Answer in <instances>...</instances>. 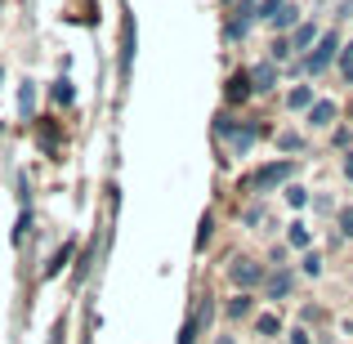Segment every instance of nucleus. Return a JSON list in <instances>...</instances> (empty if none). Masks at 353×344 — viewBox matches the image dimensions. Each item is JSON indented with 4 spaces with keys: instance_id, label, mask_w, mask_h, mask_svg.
<instances>
[{
    "instance_id": "f257e3e1",
    "label": "nucleus",
    "mask_w": 353,
    "mask_h": 344,
    "mask_svg": "<svg viewBox=\"0 0 353 344\" xmlns=\"http://www.w3.org/2000/svg\"><path fill=\"white\" fill-rule=\"evenodd\" d=\"M336 59H340V36L336 32H322L318 45H313V54L304 59V68H309V77H322V72H327Z\"/></svg>"
},
{
    "instance_id": "f03ea898",
    "label": "nucleus",
    "mask_w": 353,
    "mask_h": 344,
    "mask_svg": "<svg viewBox=\"0 0 353 344\" xmlns=\"http://www.w3.org/2000/svg\"><path fill=\"white\" fill-rule=\"evenodd\" d=\"M291 174H295V165H291V161H273V165H259V170L250 174V188H259V192H264V188H277V183H286V179H291Z\"/></svg>"
},
{
    "instance_id": "7ed1b4c3",
    "label": "nucleus",
    "mask_w": 353,
    "mask_h": 344,
    "mask_svg": "<svg viewBox=\"0 0 353 344\" xmlns=\"http://www.w3.org/2000/svg\"><path fill=\"white\" fill-rule=\"evenodd\" d=\"M259 18L273 27H295V18H300V9L291 5V0H264L259 5Z\"/></svg>"
},
{
    "instance_id": "20e7f679",
    "label": "nucleus",
    "mask_w": 353,
    "mask_h": 344,
    "mask_svg": "<svg viewBox=\"0 0 353 344\" xmlns=\"http://www.w3.org/2000/svg\"><path fill=\"white\" fill-rule=\"evenodd\" d=\"M259 18V5L255 0H241V9H237V18H228V41H241V36L250 32V23Z\"/></svg>"
},
{
    "instance_id": "39448f33",
    "label": "nucleus",
    "mask_w": 353,
    "mask_h": 344,
    "mask_svg": "<svg viewBox=\"0 0 353 344\" xmlns=\"http://www.w3.org/2000/svg\"><path fill=\"white\" fill-rule=\"evenodd\" d=\"M228 273H233V282L241 286V291H246V286H259V282H264V268H259L255 259H233V268H228Z\"/></svg>"
},
{
    "instance_id": "423d86ee",
    "label": "nucleus",
    "mask_w": 353,
    "mask_h": 344,
    "mask_svg": "<svg viewBox=\"0 0 353 344\" xmlns=\"http://www.w3.org/2000/svg\"><path fill=\"white\" fill-rule=\"evenodd\" d=\"M250 72H233V77H228V103H246L250 99Z\"/></svg>"
},
{
    "instance_id": "0eeeda50",
    "label": "nucleus",
    "mask_w": 353,
    "mask_h": 344,
    "mask_svg": "<svg viewBox=\"0 0 353 344\" xmlns=\"http://www.w3.org/2000/svg\"><path fill=\"white\" fill-rule=\"evenodd\" d=\"M336 112H340V108L336 103H331V99H318V103H309V121H313V125H331V121H336Z\"/></svg>"
},
{
    "instance_id": "6e6552de",
    "label": "nucleus",
    "mask_w": 353,
    "mask_h": 344,
    "mask_svg": "<svg viewBox=\"0 0 353 344\" xmlns=\"http://www.w3.org/2000/svg\"><path fill=\"white\" fill-rule=\"evenodd\" d=\"M250 85H255V90H273V85H277V68H273V63H259V68H250Z\"/></svg>"
},
{
    "instance_id": "1a4fd4ad",
    "label": "nucleus",
    "mask_w": 353,
    "mask_h": 344,
    "mask_svg": "<svg viewBox=\"0 0 353 344\" xmlns=\"http://www.w3.org/2000/svg\"><path fill=\"white\" fill-rule=\"evenodd\" d=\"M291 286H295L291 273H273V277H268V300H286V295H291Z\"/></svg>"
},
{
    "instance_id": "9d476101",
    "label": "nucleus",
    "mask_w": 353,
    "mask_h": 344,
    "mask_svg": "<svg viewBox=\"0 0 353 344\" xmlns=\"http://www.w3.org/2000/svg\"><path fill=\"white\" fill-rule=\"evenodd\" d=\"M210 318V309H197L188 322H183V336H179V344H197V331H201V322Z\"/></svg>"
},
{
    "instance_id": "9b49d317",
    "label": "nucleus",
    "mask_w": 353,
    "mask_h": 344,
    "mask_svg": "<svg viewBox=\"0 0 353 344\" xmlns=\"http://www.w3.org/2000/svg\"><path fill=\"white\" fill-rule=\"evenodd\" d=\"M318 27H313V23H300V27H295V36H291V50H304V45H313V41H318Z\"/></svg>"
},
{
    "instance_id": "f8f14e48",
    "label": "nucleus",
    "mask_w": 353,
    "mask_h": 344,
    "mask_svg": "<svg viewBox=\"0 0 353 344\" xmlns=\"http://www.w3.org/2000/svg\"><path fill=\"white\" fill-rule=\"evenodd\" d=\"M130 59H134V23L125 18V41H121V68L130 72Z\"/></svg>"
},
{
    "instance_id": "ddd939ff",
    "label": "nucleus",
    "mask_w": 353,
    "mask_h": 344,
    "mask_svg": "<svg viewBox=\"0 0 353 344\" xmlns=\"http://www.w3.org/2000/svg\"><path fill=\"white\" fill-rule=\"evenodd\" d=\"M313 103V90L309 85H295L291 94H286V108H295V112H300V108H309Z\"/></svg>"
},
{
    "instance_id": "4468645a",
    "label": "nucleus",
    "mask_w": 353,
    "mask_h": 344,
    "mask_svg": "<svg viewBox=\"0 0 353 344\" xmlns=\"http://www.w3.org/2000/svg\"><path fill=\"white\" fill-rule=\"evenodd\" d=\"M250 309H255V304H250V295L241 291L233 304H228V318H250Z\"/></svg>"
},
{
    "instance_id": "2eb2a0df",
    "label": "nucleus",
    "mask_w": 353,
    "mask_h": 344,
    "mask_svg": "<svg viewBox=\"0 0 353 344\" xmlns=\"http://www.w3.org/2000/svg\"><path fill=\"white\" fill-rule=\"evenodd\" d=\"M255 148V130H237L233 134V152H250Z\"/></svg>"
},
{
    "instance_id": "dca6fc26",
    "label": "nucleus",
    "mask_w": 353,
    "mask_h": 344,
    "mask_svg": "<svg viewBox=\"0 0 353 344\" xmlns=\"http://www.w3.org/2000/svg\"><path fill=\"white\" fill-rule=\"evenodd\" d=\"M210 232H215V219H210V215H201V224H197V250H206Z\"/></svg>"
},
{
    "instance_id": "f3484780",
    "label": "nucleus",
    "mask_w": 353,
    "mask_h": 344,
    "mask_svg": "<svg viewBox=\"0 0 353 344\" xmlns=\"http://www.w3.org/2000/svg\"><path fill=\"white\" fill-rule=\"evenodd\" d=\"M32 103H36V90H32V81H27V85L18 90V108H23V117H32Z\"/></svg>"
},
{
    "instance_id": "a211bd4d",
    "label": "nucleus",
    "mask_w": 353,
    "mask_h": 344,
    "mask_svg": "<svg viewBox=\"0 0 353 344\" xmlns=\"http://www.w3.org/2000/svg\"><path fill=\"white\" fill-rule=\"evenodd\" d=\"M255 331H259V336H277V331H282V322H277L273 313H264V318L255 322Z\"/></svg>"
},
{
    "instance_id": "6ab92c4d",
    "label": "nucleus",
    "mask_w": 353,
    "mask_h": 344,
    "mask_svg": "<svg viewBox=\"0 0 353 344\" xmlns=\"http://www.w3.org/2000/svg\"><path fill=\"white\" fill-rule=\"evenodd\" d=\"M300 268H304L309 277H318V273H322V255H318V250H309V255L300 259Z\"/></svg>"
},
{
    "instance_id": "aec40b11",
    "label": "nucleus",
    "mask_w": 353,
    "mask_h": 344,
    "mask_svg": "<svg viewBox=\"0 0 353 344\" xmlns=\"http://www.w3.org/2000/svg\"><path fill=\"white\" fill-rule=\"evenodd\" d=\"M300 143H304V139L291 134V130H286V134H277V148H282V152H300Z\"/></svg>"
},
{
    "instance_id": "412c9836",
    "label": "nucleus",
    "mask_w": 353,
    "mask_h": 344,
    "mask_svg": "<svg viewBox=\"0 0 353 344\" xmlns=\"http://www.w3.org/2000/svg\"><path fill=\"white\" fill-rule=\"evenodd\" d=\"M340 72H345V81L353 85V41H349V50H340Z\"/></svg>"
},
{
    "instance_id": "4be33fe9",
    "label": "nucleus",
    "mask_w": 353,
    "mask_h": 344,
    "mask_svg": "<svg viewBox=\"0 0 353 344\" xmlns=\"http://www.w3.org/2000/svg\"><path fill=\"white\" fill-rule=\"evenodd\" d=\"M68 259H72V246H63V250H59V255H54V264H50V268H45V277H54V273H59V268H63V264H68Z\"/></svg>"
},
{
    "instance_id": "5701e85b",
    "label": "nucleus",
    "mask_w": 353,
    "mask_h": 344,
    "mask_svg": "<svg viewBox=\"0 0 353 344\" xmlns=\"http://www.w3.org/2000/svg\"><path fill=\"white\" fill-rule=\"evenodd\" d=\"M291 246H309V228L304 224H291Z\"/></svg>"
},
{
    "instance_id": "b1692460",
    "label": "nucleus",
    "mask_w": 353,
    "mask_h": 344,
    "mask_svg": "<svg viewBox=\"0 0 353 344\" xmlns=\"http://www.w3.org/2000/svg\"><path fill=\"white\" fill-rule=\"evenodd\" d=\"M286 201H291V206H295V210H300V206H304V201H309V192H304V188H286Z\"/></svg>"
},
{
    "instance_id": "393cba45",
    "label": "nucleus",
    "mask_w": 353,
    "mask_h": 344,
    "mask_svg": "<svg viewBox=\"0 0 353 344\" xmlns=\"http://www.w3.org/2000/svg\"><path fill=\"white\" fill-rule=\"evenodd\" d=\"M291 54H295V50H291V41H273V59H277V63L291 59Z\"/></svg>"
},
{
    "instance_id": "a878e982",
    "label": "nucleus",
    "mask_w": 353,
    "mask_h": 344,
    "mask_svg": "<svg viewBox=\"0 0 353 344\" xmlns=\"http://www.w3.org/2000/svg\"><path fill=\"white\" fill-rule=\"evenodd\" d=\"M54 99H59V103H72V85H68V81H59V85H54Z\"/></svg>"
},
{
    "instance_id": "bb28decb",
    "label": "nucleus",
    "mask_w": 353,
    "mask_h": 344,
    "mask_svg": "<svg viewBox=\"0 0 353 344\" xmlns=\"http://www.w3.org/2000/svg\"><path fill=\"white\" fill-rule=\"evenodd\" d=\"M340 232H345V237H353V210H345V215H340Z\"/></svg>"
},
{
    "instance_id": "cd10ccee",
    "label": "nucleus",
    "mask_w": 353,
    "mask_h": 344,
    "mask_svg": "<svg viewBox=\"0 0 353 344\" xmlns=\"http://www.w3.org/2000/svg\"><path fill=\"white\" fill-rule=\"evenodd\" d=\"M291 344H309V336H304V331H291Z\"/></svg>"
},
{
    "instance_id": "c85d7f7f",
    "label": "nucleus",
    "mask_w": 353,
    "mask_h": 344,
    "mask_svg": "<svg viewBox=\"0 0 353 344\" xmlns=\"http://www.w3.org/2000/svg\"><path fill=\"white\" fill-rule=\"evenodd\" d=\"M345 174H349V179H353V156H345Z\"/></svg>"
},
{
    "instance_id": "c756f323",
    "label": "nucleus",
    "mask_w": 353,
    "mask_h": 344,
    "mask_svg": "<svg viewBox=\"0 0 353 344\" xmlns=\"http://www.w3.org/2000/svg\"><path fill=\"white\" fill-rule=\"evenodd\" d=\"M215 344H237V340H233V336H219V340H215Z\"/></svg>"
},
{
    "instance_id": "7c9ffc66",
    "label": "nucleus",
    "mask_w": 353,
    "mask_h": 344,
    "mask_svg": "<svg viewBox=\"0 0 353 344\" xmlns=\"http://www.w3.org/2000/svg\"><path fill=\"white\" fill-rule=\"evenodd\" d=\"M0 5H5V0H0Z\"/></svg>"
},
{
    "instance_id": "2f4dec72",
    "label": "nucleus",
    "mask_w": 353,
    "mask_h": 344,
    "mask_svg": "<svg viewBox=\"0 0 353 344\" xmlns=\"http://www.w3.org/2000/svg\"><path fill=\"white\" fill-rule=\"evenodd\" d=\"M224 5H228V0H224Z\"/></svg>"
}]
</instances>
